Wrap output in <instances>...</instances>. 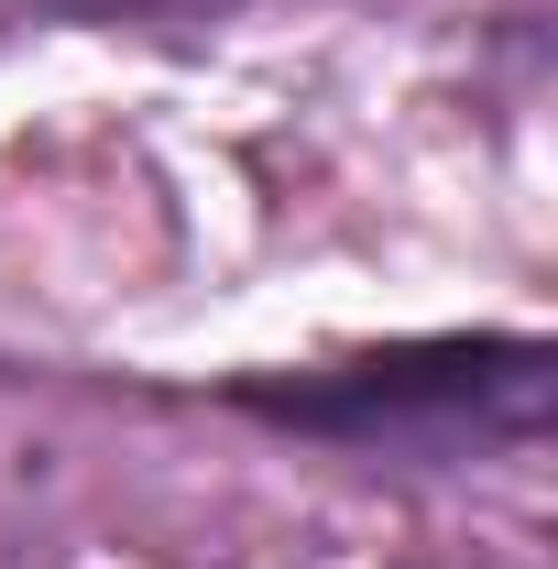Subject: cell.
<instances>
[{"label": "cell", "mask_w": 558, "mask_h": 569, "mask_svg": "<svg viewBox=\"0 0 558 569\" xmlns=\"http://www.w3.org/2000/svg\"><path fill=\"white\" fill-rule=\"evenodd\" d=\"M548 395V351L537 340H482V351H406V361H361L340 383H307V395H263L275 417L307 427H406V417H537Z\"/></svg>", "instance_id": "1"}]
</instances>
